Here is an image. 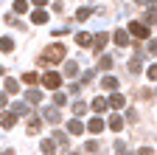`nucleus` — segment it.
Here are the masks:
<instances>
[{"label":"nucleus","mask_w":157,"mask_h":155,"mask_svg":"<svg viewBox=\"0 0 157 155\" xmlns=\"http://www.w3.org/2000/svg\"><path fill=\"white\" fill-rule=\"evenodd\" d=\"M62 59H65V45L62 43L48 45L42 51V56H39V62H42V65H56V62H62Z\"/></svg>","instance_id":"1"},{"label":"nucleus","mask_w":157,"mask_h":155,"mask_svg":"<svg viewBox=\"0 0 157 155\" xmlns=\"http://www.w3.org/2000/svg\"><path fill=\"white\" fill-rule=\"evenodd\" d=\"M39 82H42V88H48V90H59V85H62V73L45 71L42 76H39Z\"/></svg>","instance_id":"2"},{"label":"nucleus","mask_w":157,"mask_h":155,"mask_svg":"<svg viewBox=\"0 0 157 155\" xmlns=\"http://www.w3.org/2000/svg\"><path fill=\"white\" fill-rule=\"evenodd\" d=\"M129 34L135 37V40H146V37H149V28H146V23L135 20V23H129Z\"/></svg>","instance_id":"3"},{"label":"nucleus","mask_w":157,"mask_h":155,"mask_svg":"<svg viewBox=\"0 0 157 155\" xmlns=\"http://www.w3.org/2000/svg\"><path fill=\"white\" fill-rule=\"evenodd\" d=\"M107 107H109V99H101V96H95V99L90 102V110H93L95 116H101V113H107Z\"/></svg>","instance_id":"4"},{"label":"nucleus","mask_w":157,"mask_h":155,"mask_svg":"<svg viewBox=\"0 0 157 155\" xmlns=\"http://www.w3.org/2000/svg\"><path fill=\"white\" fill-rule=\"evenodd\" d=\"M42 119L51 121V124H62V116H59L56 107H45V110H42Z\"/></svg>","instance_id":"5"},{"label":"nucleus","mask_w":157,"mask_h":155,"mask_svg":"<svg viewBox=\"0 0 157 155\" xmlns=\"http://www.w3.org/2000/svg\"><path fill=\"white\" fill-rule=\"evenodd\" d=\"M104 127H107V121H101V116H93V119L87 121V130H90L93 135H98V133H101Z\"/></svg>","instance_id":"6"},{"label":"nucleus","mask_w":157,"mask_h":155,"mask_svg":"<svg viewBox=\"0 0 157 155\" xmlns=\"http://www.w3.org/2000/svg\"><path fill=\"white\" fill-rule=\"evenodd\" d=\"M76 43L82 45V48H90V45L95 43V37H93L90 31H78V34H76Z\"/></svg>","instance_id":"7"},{"label":"nucleus","mask_w":157,"mask_h":155,"mask_svg":"<svg viewBox=\"0 0 157 155\" xmlns=\"http://www.w3.org/2000/svg\"><path fill=\"white\" fill-rule=\"evenodd\" d=\"M67 133H70V135H82V133H84V121H78L76 116H73V119L67 121Z\"/></svg>","instance_id":"8"},{"label":"nucleus","mask_w":157,"mask_h":155,"mask_svg":"<svg viewBox=\"0 0 157 155\" xmlns=\"http://www.w3.org/2000/svg\"><path fill=\"white\" fill-rule=\"evenodd\" d=\"M124 104H126V96H124V93H118V90H115V93L109 96V107H112V110H121Z\"/></svg>","instance_id":"9"},{"label":"nucleus","mask_w":157,"mask_h":155,"mask_svg":"<svg viewBox=\"0 0 157 155\" xmlns=\"http://www.w3.org/2000/svg\"><path fill=\"white\" fill-rule=\"evenodd\" d=\"M107 127L115 130V133H121V130H124V119H121V113H112V116H109V121H107Z\"/></svg>","instance_id":"10"},{"label":"nucleus","mask_w":157,"mask_h":155,"mask_svg":"<svg viewBox=\"0 0 157 155\" xmlns=\"http://www.w3.org/2000/svg\"><path fill=\"white\" fill-rule=\"evenodd\" d=\"M31 23H34V26H45V23H48V11H42V9L31 11Z\"/></svg>","instance_id":"11"},{"label":"nucleus","mask_w":157,"mask_h":155,"mask_svg":"<svg viewBox=\"0 0 157 155\" xmlns=\"http://www.w3.org/2000/svg\"><path fill=\"white\" fill-rule=\"evenodd\" d=\"M112 40H115V45H121V48H126V45L132 43V40H129V31H115Z\"/></svg>","instance_id":"12"},{"label":"nucleus","mask_w":157,"mask_h":155,"mask_svg":"<svg viewBox=\"0 0 157 155\" xmlns=\"http://www.w3.org/2000/svg\"><path fill=\"white\" fill-rule=\"evenodd\" d=\"M39 130H42V121L36 116H28V135H39Z\"/></svg>","instance_id":"13"},{"label":"nucleus","mask_w":157,"mask_h":155,"mask_svg":"<svg viewBox=\"0 0 157 155\" xmlns=\"http://www.w3.org/2000/svg\"><path fill=\"white\" fill-rule=\"evenodd\" d=\"M101 85H104V90H112V93L118 90V79H115L112 73H107V76H104V79H101Z\"/></svg>","instance_id":"14"},{"label":"nucleus","mask_w":157,"mask_h":155,"mask_svg":"<svg viewBox=\"0 0 157 155\" xmlns=\"http://www.w3.org/2000/svg\"><path fill=\"white\" fill-rule=\"evenodd\" d=\"M14 121H17V113H3V116H0V124H3L6 130H11Z\"/></svg>","instance_id":"15"},{"label":"nucleus","mask_w":157,"mask_h":155,"mask_svg":"<svg viewBox=\"0 0 157 155\" xmlns=\"http://www.w3.org/2000/svg\"><path fill=\"white\" fill-rule=\"evenodd\" d=\"M51 138H53V144H59V149H67V135H65V133H59V130H56Z\"/></svg>","instance_id":"16"},{"label":"nucleus","mask_w":157,"mask_h":155,"mask_svg":"<svg viewBox=\"0 0 157 155\" xmlns=\"http://www.w3.org/2000/svg\"><path fill=\"white\" fill-rule=\"evenodd\" d=\"M107 40H109V37H107L104 31H98V34H95V43H93V48H95V51H101V48L107 45Z\"/></svg>","instance_id":"17"},{"label":"nucleus","mask_w":157,"mask_h":155,"mask_svg":"<svg viewBox=\"0 0 157 155\" xmlns=\"http://www.w3.org/2000/svg\"><path fill=\"white\" fill-rule=\"evenodd\" d=\"M39 147H42V155H53V152L59 149V147H53V138H45Z\"/></svg>","instance_id":"18"},{"label":"nucleus","mask_w":157,"mask_h":155,"mask_svg":"<svg viewBox=\"0 0 157 155\" xmlns=\"http://www.w3.org/2000/svg\"><path fill=\"white\" fill-rule=\"evenodd\" d=\"M0 51H3V54L14 51V40H11V37H3V40H0Z\"/></svg>","instance_id":"19"},{"label":"nucleus","mask_w":157,"mask_h":155,"mask_svg":"<svg viewBox=\"0 0 157 155\" xmlns=\"http://www.w3.org/2000/svg\"><path fill=\"white\" fill-rule=\"evenodd\" d=\"M23 82H25V85H28V88H34V85H36V82H39V76H36V73H34V71H25V73H23Z\"/></svg>","instance_id":"20"},{"label":"nucleus","mask_w":157,"mask_h":155,"mask_svg":"<svg viewBox=\"0 0 157 155\" xmlns=\"http://www.w3.org/2000/svg\"><path fill=\"white\" fill-rule=\"evenodd\" d=\"M11 113H17V116H25V113H31V107H28L25 102H14V107H11Z\"/></svg>","instance_id":"21"},{"label":"nucleus","mask_w":157,"mask_h":155,"mask_svg":"<svg viewBox=\"0 0 157 155\" xmlns=\"http://www.w3.org/2000/svg\"><path fill=\"white\" fill-rule=\"evenodd\" d=\"M3 88H6V93H11V96H14V93H20L17 79H6V82H3Z\"/></svg>","instance_id":"22"},{"label":"nucleus","mask_w":157,"mask_h":155,"mask_svg":"<svg viewBox=\"0 0 157 155\" xmlns=\"http://www.w3.org/2000/svg\"><path fill=\"white\" fill-rule=\"evenodd\" d=\"M11 9H14V14H25L28 11V3H25V0H14Z\"/></svg>","instance_id":"23"},{"label":"nucleus","mask_w":157,"mask_h":155,"mask_svg":"<svg viewBox=\"0 0 157 155\" xmlns=\"http://www.w3.org/2000/svg\"><path fill=\"white\" fill-rule=\"evenodd\" d=\"M25 99H28L31 104H36V102H42V93H39V90H34V88H31V90L25 93Z\"/></svg>","instance_id":"24"},{"label":"nucleus","mask_w":157,"mask_h":155,"mask_svg":"<svg viewBox=\"0 0 157 155\" xmlns=\"http://www.w3.org/2000/svg\"><path fill=\"white\" fill-rule=\"evenodd\" d=\"M129 71H132V73H140V71H143V59H140V56H135V59L129 62Z\"/></svg>","instance_id":"25"},{"label":"nucleus","mask_w":157,"mask_h":155,"mask_svg":"<svg viewBox=\"0 0 157 155\" xmlns=\"http://www.w3.org/2000/svg\"><path fill=\"white\" fill-rule=\"evenodd\" d=\"M87 113V104L84 102H73V116H76V119H78V116H84Z\"/></svg>","instance_id":"26"},{"label":"nucleus","mask_w":157,"mask_h":155,"mask_svg":"<svg viewBox=\"0 0 157 155\" xmlns=\"http://www.w3.org/2000/svg\"><path fill=\"white\" fill-rule=\"evenodd\" d=\"M93 14V9H87V6H82V9H76V20H87V17Z\"/></svg>","instance_id":"27"},{"label":"nucleus","mask_w":157,"mask_h":155,"mask_svg":"<svg viewBox=\"0 0 157 155\" xmlns=\"http://www.w3.org/2000/svg\"><path fill=\"white\" fill-rule=\"evenodd\" d=\"M98 68H101V71H109V68H112V56H107V54H104L101 59H98Z\"/></svg>","instance_id":"28"},{"label":"nucleus","mask_w":157,"mask_h":155,"mask_svg":"<svg viewBox=\"0 0 157 155\" xmlns=\"http://www.w3.org/2000/svg\"><path fill=\"white\" fill-rule=\"evenodd\" d=\"M76 73H78V65L76 62H67L65 65V76H76Z\"/></svg>","instance_id":"29"},{"label":"nucleus","mask_w":157,"mask_h":155,"mask_svg":"<svg viewBox=\"0 0 157 155\" xmlns=\"http://www.w3.org/2000/svg\"><path fill=\"white\" fill-rule=\"evenodd\" d=\"M146 23H149V26H151V23H157V9H154V6L146 11Z\"/></svg>","instance_id":"30"},{"label":"nucleus","mask_w":157,"mask_h":155,"mask_svg":"<svg viewBox=\"0 0 157 155\" xmlns=\"http://www.w3.org/2000/svg\"><path fill=\"white\" fill-rule=\"evenodd\" d=\"M53 104H56V107H62V104H67V99H65V93H53Z\"/></svg>","instance_id":"31"},{"label":"nucleus","mask_w":157,"mask_h":155,"mask_svg":"<svg viewBox=\"0 0 157 155\" xmlns=\"http://www.w3.org/2000/svg\"><path fill=\"white\" fill-rule=\"evenodd\" d=\"M115 155H132V152L126 149V144H121V141H118V144H115Z\"/></svg>","instance_id":"32"},{"label":"nucleus","mask_w":157,"mask_h":155,"mask_svg":"<svg viewBox=\"0 0 157 155\" xmlns=\"http://www.w3.org/2000/svg\"><path fill=\"white\" fill-rule=\"evenodd\" d=\"M146 73H149V79H154V82H157V65H151V68H149Z\"/></svg>","instance_id":"33"},{"label":"nucleus","mask_w":157,"mask_h":155,"mask_svg":"<svg viewBox=\"0 0 157 155\" xmlns=\"http://www.w3.org/2000/svg\"><path fill=\"white\" fill-rule=\"evenodd\" d=\"M87 152H98V141H87Z\"/></svg>","instance_id":"34"},{"label":"nucleus","mask_w":157,"mask_h":155,"mask_svg":"<svg viewBox=\"0 0 157 155\" xmlns=\"http://www.w3.org/2000/svg\"><path fill=\"white\" fill-rule=\"evenodd\" d=\"M93 76H95V73H93V71H87V73L82 76V82H84V85H87V82H93Z\"/></svg>","instance_id":"35"},{"label":"nucleus","mask_w":157,"mask_h":155,"mask_svg":"<svg viewBox=\"0 0 157 155\" xmlns=\"http://www.w3.org/2000/svg\"><path fill=\"white\" fill-rule=\"evenodd\" d=\"M137 155H154V149H149V147H140V149H137Z\"/></svg>","instance_id":"36"},{"label":"nucleus","mask_w":157,"mask_h":155,"mask_svg":"<svg viewBox=\"0 0 157 155\" xmlns=\"http://www.w3.org/2000/svg\"><path fill=\"white\" fill-rule=\"evenodd\" d=\"M149 51H151V54H157V40H151V43H149Z\"/></svg>","instance_id":"37"},{"label":"nucleus","mask_w":157,"mask_h":155,"mask_svg":"<svg viewBox=\"0 0 157 155\" xmlns=\"http://www.w3.org/2000/svg\"><path fill=\"white\" fill-rule=\"evenodd\" d=\"M0 107H6V93H0Z\"/></svg>","instance_id":"38"},{"label":"nucleus","mask_w":157,"mask_h":155,"mask_svg":"<svg viewBox=\"0 0 157 155\" xmlns=\"http://www.w3.org/2000/svg\"><path fill=\"white\" fill-rule=\"evenodd\" d=\"M48 3V0H34V6H45Z\"/></svg>","instance_id":"39"},{"label":"nucleus","mask_w":157,"mask_h":155,"mask_svg":"<svg viewBox=\"0 0 157 155\" xmlns=\"http://www.w3.org/2000/svg\"><path fill=\"white\" fill-rule=\"evenodd\" d=\"M0 155H14V152H11V149H6V152H0Z\"/></svg>","instance_id":"40"},{"label":"nucleus","mask_w":157,"mask_h":155,"mask_svg":"<svg viewBox=\"0 0 157 155\" xmlns=\"http://www.w3.org/2000/svg\"><path fill=\"white\" fill-rule=\"evenodd\" d=\"M137 3H149V0H137Z\"/></svg>","instance_id":"41"},{"label":"nucleus","mask_w":157,"mask_h":155,"mask_svg":"<svg viewBox=\"0 0 157 155\" xmlns=\"http://www.w3.org/2000/svg\"><path fill=\"white\" fill-rule=\"evenodd\" d=\"M70 155H76V152H70Z\"/></svg>","instance_id":"42"}]
</instances>
